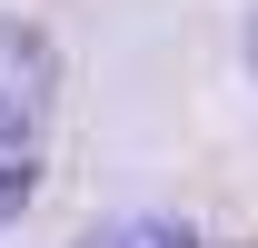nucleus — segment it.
<instances>
[{
    "label": "nucleus",
    "instance_id": "nucleus-1",
    "mask_svg": "<svg viewBox=\"0 0 258 248\" xmlns=\"http://www.w3.org/2000/svg\"><path fill=\"white\" fill-rule=\"evenodd\" d=\"M40 99H50V40L30 20H0V109L40 119Z\"/></svg>",
    "mask_w": 258,
    "mask_h": 248
},
{
    "label": "nucleus",
    "instance_id": "nucleus-2",
    "mask_svg": "<svg viewBox=\"0 0 258 248\" xmlns=\"http://www.w3.org/2000/svg\"><path fill=\"white\" fill-rule=\"evenodd\" d=\"M40 199V119H20V109H0V228Z\"/></svg>",
    "mask_w": 258,
    "mask_h": 248
},
{
    "label": "nucleus",
    "instance_id": "nucleus-3",
    "mask_svg": "<svg viewBox=\"0 0 258 248\" xmlns=\"http://www.w3.org/2000/svg\"><path fill=\"white\" fill-rule=\"evenodd\" d=\"M80 248H199L179 218H119V228H99V238H80Z\"/></svg>",
    "mask_w": 258,
    "mask_h": 248
},
{
    "label": "nucleus",
    "instance_id": "nucleus-4",
    "mask_svg": "<svg viewBox=\"0 0 258 248\" xmlns=\"http://www.w3.org/2000/svg\"><path fill=\"white\" fill-rule=\"evenodd\" d=\"M248 70H258V20H248Z\"/></svg>",
    "mask_w": 258,
    "mask_h": 248
}]
</instances>
